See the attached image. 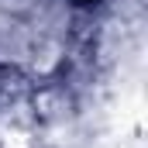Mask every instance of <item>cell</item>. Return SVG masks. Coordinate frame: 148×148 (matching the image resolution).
Returning a JSON list of instances; mask_svg holds the SVG:
<instances>
[{"label":"cell","instance_id":"obj_1","mask_svg":"<svg viewBox=\"0 0 148 148\" xmlns=\"http://www.w3.org/2000/svg\"><path fill=\"white\" fill-rule=\"evenodd\" d=\"M76 3H97V0H76Z\"/></svg>","mask_w":148,"mask_h":148}]
</instances>
